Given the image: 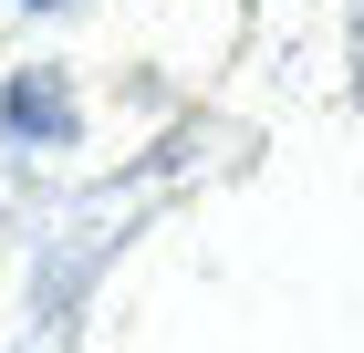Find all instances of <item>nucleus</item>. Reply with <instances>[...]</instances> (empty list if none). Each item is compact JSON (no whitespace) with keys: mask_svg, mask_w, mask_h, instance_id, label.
Wrapping results in <instances>:
<instances>
[{"mask_svg":"<svg viewBox=\"0 0 364 353\" xmlns=\"http://www.w3.org/2000/svg\"><path fill=\"white\" fill-rule=\"evenodd\" d=\"M0 114H11V136H63V125H73V104H63V83H53V73H21Z\"/></svg>","mask_w":364,"mask_h":353,"instance_id":"1","label":"nucleus"},{"mask_svg":"<svg viewBox=\"0 0 364 353\" xmlns=\"http://www.w3.org/2000/svg\"><path fill=\"white\" fill-rule=\"evenodd\" d=\"M42 11H53V0H42Z\"/></svg>","mask_w":364,"mask_h":353,"instance_id":"2","label":"nucleus"}]
</instances>
